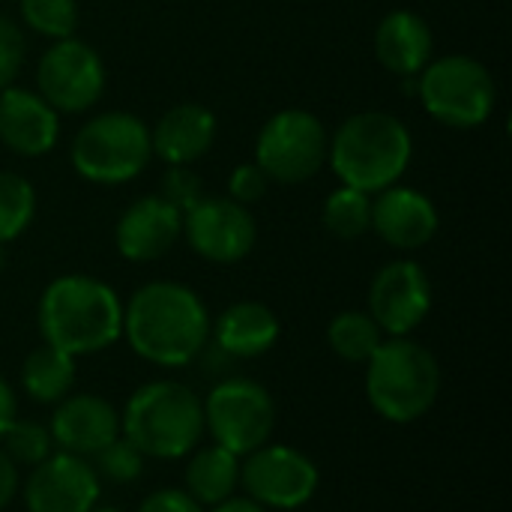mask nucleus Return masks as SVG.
<instances>
[{
    "label": "nucleus",
    "mask_w": 512,
    "mask_h": 512,
    "mask_svg": "<svg viewBox=\"0 0 512 512\" xmlns=\"http://www.w3.org/2000/svg\"><path fill=\"white\" fill-rule=\"evenodd\" d=\"M153 156L150 126L129 111H105L90 117L72 138V168L102 186L135 180Z\"/></svg>",
    "instance_id": "obj_6"
},
{
    "label": "nucleus",
    "mask_w": 512,
    "mask_h": 512,
    "mask_svg": "<svg viewBox=\"0 0 512 512\" xmlns=\"http://www.w3.org/2000/svg\"><path fill=\"white\" fill-rule=\"evenodd\" d=\"M18 495L27 512H90L102 498V480L90 459L54 450L30 468Z\"/></svg>",
    "instance_id": "obj_14"
},
{
    "label": "nucleus",
    "mask_w": 512,
    "mask_h": 512,
    "mask_svg": "<svg viewBox=\"0 0 512 512\" xmlns=\"http://www.w3.org/2000/svg\"><path fill=\"white\" fill-rule=\"evenodd\" d=\"M318 483V465L288 444H264L240 459V489L270 512L306 507Z\"/></svg>",
    "instance_id": "obj_10"
},
{
    "label": "nucleus",
    "mask_w": 512,
    "mask_h": 512,
    "mask_svg": "<svg viewBox=\"0 0 512 512\" xmlns=\"http://www.w3.org/2000/svg\"><path fill=\"white\" fill-rule=\"evenodd\" d=\"M183 237L189 249L210 264L243 261L258 240V225L249 207L225 198H201L183 213Z\"/></svg>",
    "instance_id": "obj_12"
},
{
    "label": "nucleus",
    "mask_w": 512,
    "mask_h": 512,
    "mask_svg": "<svg viewBox=\"0 0 512 512\" xmlns=\"http://www.w3.org/2000/svg\"><path fill=\"white\" fill-rule=\"evenodd\" d=\"M120 435L147 459L177 462L204 438L201 396L171 378L141 384L120 411Z\"/></svg>",
    "instance_id": "obj_4"
},
{
    "label": "nucleus",
    "mask_w": 512,
    "mask_h": 512,
    "mask_svg": "<svg viewBox=\"0 0 512 512\" xmlns=\"http://www.w3.org/2000/svg\"><path fill=\"white\" fill-rule=\"evenodd\" d=\"M414 141L408 126L387 111L351 114L330 138L327 165L342 186L378 195L402 180L411 165Z\"/></svg>",
    "instance_id": "obj_3"
},
{
    "label": "nucleus",
    "mask_w": 512,
    "mask_h": 512,
    "mask_svg": "<svg viewBox=\"0 0 512 512\" xmlns=\"http://www.w3.org/2000/svg\"><path fill=\"white\" fill-rule=\"evenodd\" d=\"M321 222L336 240H360L372 231V195L351 186L333 189L324 201Z\"/></svg>",
    "instance_id": "obj_25"
},
{
    "label": "nucleus",
    "mask_w": 512,
    "mask_h": 512,
    "mask_svg": "<svg viewBox=\"0 0 512 512\" xmlns=\"http://www.w3.org/2000/svg\"><path fill=\"white\" fill-rule=\"evenodd\" d=\"M3 453L15 462V468H36L54 453V441L48 426L33 420H15L0 438Z\"/></svg>",
    "instance_id": "obj_29"
},
{
    "label": "nucleus",
    "mask_w": 512,
    "mask_h": 512,
    "mask_svg": "<svg viewBox=\"0 0 512 512\" xmlns=\"http://www.w3.org/2000/svg\"><path fill=\"white\" fill-rule=\"evenodd\" d=\"M123 339L150 366L183 369L210 342V312L189 285L147 282L123 303Z\"/></svg>",
    "instance_id": "obj_1"
},
{
    "label": "nucleus",
    "mask_w": 512,
    "mask_h": 512,
    "mask_svg": "<svg viewBox=\"0 0 512 512\" xmlns=\"http://www.w3.org/2000/svg\"><path fill=\"white\" fill-rule=\"evenodd\" d=\"M183 489L201 504V507H216L225 498L237 495L240 489V456L219 444L195 447L186 462L183 474Z\"/></svg>",
    "instance_id": "obj_22"
},
{
    "label": "nucleus",
    "mask_w": 512,
    "mask_h": 512,
    "mask_svg": "<svg viewBox=\"0 0 512 512\" xmlns=\"http://www.w3.org/2000/svg\"><path fill=\"white\" fill-rule=\"evenodd\" d=\"M432 48H435L432 27L426 24L423 15L411 9H393L375 27L378 63L399 78H417L432 60Z\"/></svg>",
    "instance_id": "obj_20"
},
{
    "label": "nucleus",
    "mask_w": 512,
    "mask_h": 512,
    "mask_svg": "<svg viewBox=\"0 0 512 512\" xmlns=\"http://www.w3.org/2000/svg\"><path fill=\"white\" fill-rule=\"evenodd\" d=\"M90 512H123V510H117V507H105V504H96Z\"/></svg>",
    "instance_id": "obj_38"
},
{
    "label": "nucleus",
    "mask_w": 512,
    "mask_h": 512,
    "mask_svg": "<svg viewBox=\"0 0 512 512\" xmlns=\"http://www.w3.org/2000/svg\"><path fill=\"white\" fill-rule=\"evenodd\" d=\"M78 360L54 345L33 348L21 363V390L36 405H57L75 390Z\"/></svg>",
    "instance_id": "obj_23"
},
{
    "label": "nucleus",
    "mask_w": 512,
    "mask_h": 512,
    "mask_svg": "<svg viewBox=\"0 0 512 512\" xmlns=\"http://www.w3.org/2000/svg\"><path fill=\"white\" fill-rule=\"evenodd\" d=\"M36 216L33 183L15 171H0V243L18 240Z\"/></svg>",
    "instance_id": "obj_26"
},
{
    "label": "nucleus",
    "mask_w": 512,
    "mask_h": 512,
    "mask_svg": "<svg viewBox=\"0 0 512 512\" xmlns=\"http://www.w3.org/2000/svg\"><path fill=\"white\" fill-rule=\"evenodd\" d=\"M387 336L381 333V327L375 324V318L369 312H360V309H348V312H339L330 327H327V345L330 351L351 363V366H366L372 360V354L381 348Z\"/></svg>",
    "instance_id": "obj_24"
},
{
    "label": "nucleus",
    "mask_w": 512,
    "mask_h": 512,
    "mask_svg": "<svg viewBox=\"0 0 512 512\" xmlns=\"http://www.w3.org/2000/svg\"><path fill=\"white\" fill-rule=\"evenodd\" d=\"M267 186H270V177L255 162H243L228 177V198L249 207V204H255V201H261L267 195Z\"/></svg>",
    "instance_id": "obj_32"
},
{
    "label": "nucleus",
    "mask_w": 512,
    "mask_h": 512,
    "mask_svg": "<svg viewBox=\"0 0 512 512\" xmlns=\"http://www.w3.org/2000/svg\"><path fill=\"white\" fill-rule=\"evenodd\" d=\"M204 405V435L213 444L231 450L234 456H249L252 450L270 444L276 429V402L258 381L228 375L213 384L201 399Z\"/></svg>",
    "instance_id": "obj_8"
},
{
    "label": "nucleus",
    "mask_w": 512,
    "mask_h": 512,
    "mask_svg": "<svg viewBox=\"0 0 512 512\" xmlns=\"http://www.w3.org/2000/svg\"><path fill=\"white\" fill-rule=\"evenodd\" d=\"M105 90V63L87 42L57 39L36 66V93L57 114H81L99 102Z\"/></svg>",
    "instance_id": "obj_11"
},
{
    "label": "nucleus",
    "mask_w": 512,
    "mask_h": 512,
    "mask_svg": "<svg viewBox=\"0 0 512 512\" xmlns=\"http://www.w3.org/2000/svg\"><path fill=\"white\" fill-rule=\"evenodd\" d=\"M216 141V117L198 102H183L168 108L150 129L153 156L165 165H192Z\"/></svg>",
    "instance_id": "obj_21"
},
{
    "label": "nucleus",
    "mask_w": 512,
    "mask_h": 512,
    "mask_svg": "<svg viewBox=\"0 0 512 512\" xmlns=\"http://www.w3.org/2000/svg\"><path fill=\"white\" fill-rule=\"evenodd\" d=\"M330 135L324 123L303 108L276 111L258 132L255 165L270 183H306L327 165Z\"/></svg>",
    "instance_id": "obj_9"
},
{
    "label": "nucleus",
    "mask_w": 512,
    "mask_h": 512,
    "mask_svg": "<svg viewBox=\"0 0 512 512\" xmlns=\"http://www.w3.org/2000/svg\"><path fill=\"white\" fill-rule=\"evenodd\" d=\"M96 477L102 483H111V486H129V483H138L144 477V465H147V456L132 444L126 441L123 435L114 438L105 450H99L93 459H90Z\"/></svg>",
    "instance_id": "obj_28"
},
{
    "label": "nucleus",
    "mask_w": 512,
    "mask_h": 512,
    "mask_svg": "<svg viewBox=\"0 0 512 512\" xmlns=\"http://www.w3.org/2000/svg\"><path fill=\"white\" fill-rule=\"evenodd\" d=\"M183 234V213L168 204L162 195H147L132 201L117 225H114V246L120 258L132 264H150L165 258Z\"/></svg>",
    "instance_id": "obj_16"
},
{
    "label": "nucleus",
    "mask_w": 512,
    "mask_h": 512,
    "mask_svg": "<svg viewBox=\"0 0 512 512\" xmlns=\"http://www.w3.org/2000/svg\"><path fill=\"white\" fill-rule=\"evenodd\" d=\"M438 225V207L420 189L396 183L372 198V231L393 249H423L438 234Z\"/></svg>",
    "instance_id": "obj_17"
},
{
    "label": "nucleus",
    "mask_w": 512,
    "mask_h": 512,
    "mask_svg": "<svg viewBox=\"0 0 512 512\" xmlns=\"http://www.w3.org/2000/svg\"><path fill=\"white\" fill-rule=\"evenodd\" d=\"M432 312V282L417 261L384 264L369 285V315L384 336H411Z\"/></svg>",
    "instance_id": "obj_13"
},
{
    "label": "nucleus",
    "mask_w": 512,
    "mask_h": 512,
    "mask_svg": "<svg viewBox=\"0 0 512 512\" xmlns=\"http://www.w3.org/2000/svg\"><path fill=\"white\" fill-rule=\"evenodd\" d=\"M3 270H6V246L0 243V276H3Z\"/></svg>",
    "instance_id": "obj_37"
},
{
    "label": "nucleus",
    "mask_w": 512,
    "mask_h": 512,
    "mask_svg": "<svg viewBox=\"0 0 512 512\" xmlns=\"http://www.w3.org/2000/svg\"><path fill=\"white\" fill-rule=\"evenodd\" d=\"M210 512H270L267 507H261L258 501H252L249 495H231L222 504L210 507Z\"/></svg>",
    "instance_id": "obj_36"
},
{
    "label": "nucleus",
    "mask_w": 512,
    "mask_h": 512,
    "mask_svg": "<svg viewBox=\"0 0 512 512\" xmlns=\"http://www.w3.org/2000/svg\"><path fill=\"white\" fill-rule=\"evenodd\" d=\"M135 512H207L186 489H156Z\"/></svg>",
    "instance_id": "obj_33"
},
{
    "label": "nucleus",
    "mask_w": 512,
    "mask_h": 512,
    "mask_svg": "<svg viewBox=\"0 0 512 512\" xmlns=\"http://www.w3.org/2000/svg\"><path fill=\"white\" fill-rule=\"evenodd\" d=\"M282 324L261 300H237L210 321V342L231 360H258L279 342Z\"/></svg>",
    "instance_id": "obj_19"
},
{
    "label": "nucleus",
    "mask_w": 512,
    "mask_h": 512,
    "mask_svg": "<svg viewBox=\"0 0 512 512\" xmlns=\"http://www.w3.org/2000/svg\"><path fill=\"white\" fill-rule=\"evenodd\" d=\"M36 324L45 345H54L75 360L90 357L123 339V300L96 276H57L39 297Z\"/></svg>",
    "instance_id": "obj_2"
},
{
    "label": "nucleus",
    "mask_w": 512,
    "mask_h": 512,
    "mask_svg": "<svg viewBox=\"0 0 512 512\" xmlns=\"http://www.w3.org/2000/svg\"><path fill=\"white\" fill-rule=\"evenodd\" d=\"M18 420V399L15 390L9 387L6 378H0V438L6 435V429Z\"/></svg>",
    "instance_id": "obj_35"
},
{
    "label": "nucleus",
    "mask_w": 512,
    "mask_h": 512,
    "mask_svg": "<svg viewBox=\"0 0 512 512\" xmlns=\"http://www.w3.org/2000/svg\"><path fill=\"white\" fill-rule=\"evenodd\" d=\"M417 96L441 126L477 129L495 114L498 87L480 60L447 54L441 60H429L417 75Z\"/></svg>",
    "instance_id": "obj_7"
},
{
    "label": "nucleus",
    "mask_w": 512,
    "mask_h": 512,
    "mask_svg": "<svg viewBox=\"0 0 512 512\" xmlns=\"http://www.w3.org/2000/svg\"><path fill=\"white\" fill-rule=\"evenodd\" d=\"M441 396L438 357L411 336H387L366 363V399L396 426L423 420Z\"/></svg>",
    "instance_id": "obj_5"
},
{
    "label": "nucleus",
    "mask_w": 512,
    "mask_h": 512,
    "mask_svg": "<svg viewBox=\"0 0 512 512\" xmlns=\"http://www.w3.org/2000/svg\"><path fill=\"white\" fill-rule=\"evenodd\" d=\"M60 138L57 111L27 87L0 90V141L18 156H45Z\"/></svg>",
    "instance_id": "obj_18"
},
{
    "label": "nucleus",
    "mask_w": 512,
    "mask_h": 512,
    "mask_svg": "<svg viewBox=\"0 0 512 512\" xmlns=\"http://www.w3.org/2000/svg\"><path fill=\"white\" fill-rule=\"evenodd\" d=\"M54 450L93 459L114 438H120V414L111 402L96 393H69L54 405L48 423Z\"/></svg>",
    "instance_id": "obj_15"
},
{
    "label": "nucleus",
    "mask_w": 512,
    "mask_h": 512,
    "mask_svg": "<svg viewBox=\"0 0 512 512\" xmlns=\"http://www.w3.org/2000/svg\"><path fill=\"white\" fill-rule=\"evenodd\" d=\"M21 21L48 39H69L78 27V3L75 0H21Z\"/></svg>",
    "instance_id": "obj_27"
},
{
    "label": "nucleus",
    "mask_w": 512,
    "mask_h": 512,
    "mask_svg": "<svg viewBox=\"0 0 512 512\" xmlns=\"http://www.w3.org/2000/svg\"><path fill=\"white\" fill-rule=\"evenodd\" d=\"M18 492H21V477H18V468H15V462L3 453V447H0V512L6 510L15 498H18Z\"/></svg>",
    "instance_id": "obj_34"
},
{
    "label": "nucleus",
    "mask_w": 512,
    "mask_h": 512,
    "mask_svg": "<svg viewBox=\"0 0 512 512\" xmlns=\"http://www.w3.org/2000/svg\"><path fill=\"white\" fill-rule=\"evenodd\" d=\"M24 66V36L15 21L0 15V90H6Z\"/></svg>",
    "instance_id": "obj_31"
},
{
    "label": "nucleus",
    "mask_w": 512,
    "mask_h": 512,
    "mask_svg": "<svg viewBox=\"0 0 512 512\" xmlns=\"http://www.w3.org/2000/svg\"><path fill=\"white\" fill-rule=\"evenodd\" d=\"M162 198L174 204L180 213H186L192 204L204 198V180L189 165H168L162 177Z\"/></svg>",
    "instance_id": "obj_30"
}]
</instances>
